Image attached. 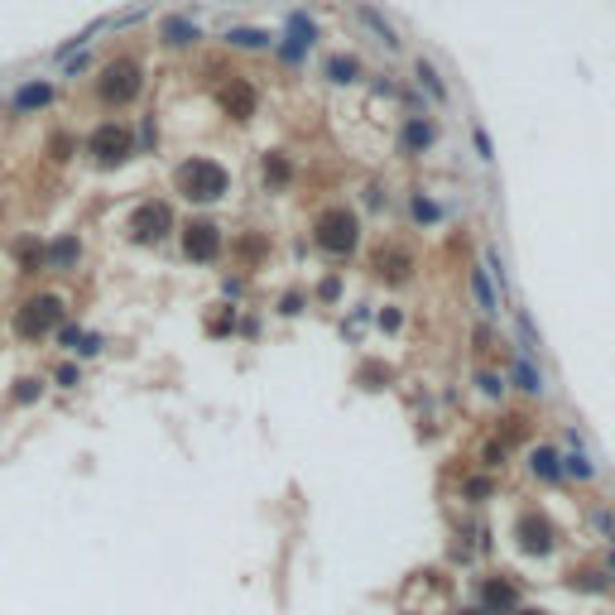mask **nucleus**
Here are the masks:
<instances>
[{"mask_svg":"<svg viewBox=\"0 0 615 615\" xmlns=\"http://www.w3.org/2000/svg\"><path fill=\"white\" fill-rule=\"evenodd\" d=\"M279 313H284V317H299V313H303V293H284V299H279Z\"/></svg>","mask_w":615,"mask_h":615,"instance_id":"72a5a7b5","label":"nucleus"},{"mask_svg":"<svg viewBox=\"0 0 615 615\" xmlns=\"http://www.w3.org/2000/svg\"><path fill=\"white\" fill-rule=\"evenodd\" d=\"M39 395H44V380H15V389H10V404H34Z\"/></svg>","mask_w":615,"mask_h":615,"instance_id":"cd10ccee","label":"nucleus"},{"mask_svg":"<svg viewBox=\"0 0 615 615\" xmlns=\"http://www.w3.org/2000/svg\"><path fill=\"white\" fill-rule=\"evenodd\" d=\"M476 606L486 615H515L519 611V587L510 577H481L476 582Z\"/></svg>","mask_w":615,"mask_h":615,"instance_id":"1a4fd4ad","label":"nucleus"},{"mask_svg":"<svg viewBox=\"0 0 615 615\" xmlns=\"http://www.w3.org/2000/svg\"><path fill=\"white\" fill-rule=\"evenodd\" d=\"M611 577H615V553H611Z\"/></svg>","mask_w":615,"mask_h":615,"instance_id":"79ce46f5","label":"nucleus"},{"mask_svg":"<svg viewBox=\"0 0 615 615\" xmlns=\"http://www.w3.org/2000/svg\"><path fill=\"white\" fill-rule=\"evenodd\" d=\"M173 188H179V197H188V203H217V197H227L231 173L221 169L217 159H183L179 169H173Z\"/></svg>","mask_w":615,"mask_h":615,"instance_id":"f257e3e1","label":"nucleus"},{"mask_svg":"<svg viewBox=\"0 0 615 615\" xmlns=\"http://www.w3.org/2000/svg\"><path fill=\"white\" fill-rule=\"evenodd\" d=\"M87 154H92V164H101V169H116V164H125L130 154H135V135H130L125 125L106 121L87 135Z\"/></svg>","mask_w":615,"mask_h":615,"instance_id":"0eeeda50","label":"nucleus"},{"mask_svg":"<svg viewBox=\"0 0 615 615\" xmlns=\"http://www.w3.org/2000/svg\"><path fill=\"white\" fill-rule=\"evenodd\" d=\"M140 87H145V68H140L135 58H116V63H106L101 77H97V97L106 106H130L140 97Z\"/></svg>","mask_w":615,"mask_h":615,"instance_id":"39448f33","label":"nucleus"},{"mask_svg":"<svg viewBox=\"0 0 615 615\" xmlns=\"http://www.w3.org/2000/svg\"><path fill=\"white\" fill-rule=\"evenodd\" d=\"M361 25H371L375 34H380V44L385 49H399V34H395V25L380 15V10H371V5H361Z\"/></svg>","mask_w":615,"mask_h":615,"instance_id":"aec40b11","label":"nucleus"},{"mask_svg":"<svg viewBox=\"0 0 615 615\" xmlns=\"http://www.w3.org/2000/svg\"><path fill=\"white\" fill-rule=\"evenodd\" d=\"M409 207H413V221H423V227H428V221H443V207L428 203L423 193H413V197H409Z\"/></svg>","mask_w":615,"mask_h":615,"instance_id":"a878e982","label":"nucleus"},{"mask_svg":"<svg viewBox=\"0 0 615 615\" xmlns=\"http://www.w3.org/2000/svg\"><path fill=\"white\" fill-rule=\"evenodd\" d=\"M179 245H183V260H193V265H212V260L221 255V227L207 217L188 221L179 231Z\"/></svg>","mask_w":615,"mask_h":615,"instance_id":"6e6552de","label":"nucleus"},{"mask_svg":"<svg viewBox=\"0 0 615 615\" xmlns=\"http://www.w3.org/2000/svg\"><path fill=\"white\" fill-rule=\"evenodd\" d=\"M58 323H63V299L58 293H34V299L20 303L10 327H15L20 341H44L49 332H58Z\"/></svg>","mask_w":615,"mask_h":615,"instance_id":"7ed1b4c3","label":"nucleus"},{"mask_svg":"<svg viewBox=\"0 0 615 615\" xmlns=\"http://www.w3.org/2000/svg\"><path fill=\"white\" fill-rule=\"evenodd\" d=\"M77 337H82L77 327H63V332H58V341H63V347H77Z\"/></svg>","mask_w":615,"mask_h":615,"instance_id":"58836bf2","label":"nucleus"},{"mask_svg":"<svg viewBox=\"0 0 615 615\" xmlns=\"http://www.w3.org/2000/svg\"><path fill=\"white\" fill-rule=\"evenodd\" d=\"M68 154H73V140H68V135H58V140H49V159H58V164H63Z\"/></svg>","mask_w":615,"mask_h":615,"instance_id":"f704fd0d","label":"nucleus"},{"mask_svg":"<svg viewBox=\"0 0 615 615\" xmlns=\"http://www.w3.org/2000/svg\"><path fill=\"white\" fill-rule=\"evenodd\" d=\"M293 179V164H289V154H279V149H269L265 154V188L269 193H284Z\"/></svg>","mask_w":615,"mask_h":615,"instance_id":"dca6fc26","label":"nucleus"},{"mask_svg":"<svg viewBox=\"0 0 615 615\" xmlns=\"http://www.w3.org/2000/svg\"><path fill=\"white\" fill-rule=\"evenodd\" d=\"M413 73H419V82H423V92H428V97H437V101L452 97V92H447V82L437 77V68L428 63V58H419V63H413Z\"/></svg>","mask_w":615,"mask_h":615,"instance_id":"6ab92c4d","label":"nucleus"},{"mask_svg":"<svg viewBox=\"0 0 615 615\" xmlns=\"http://www.w3.org/2000/svg\"><path fill=\"white\" fill-rule=\"evenodd\" d=\"M428 145H433V125H428V121H419V116H413V121H404V149L423 154Z\"/></svg>","mask_w":615,"mask_h":615,"instance_id":"412c9836","label":"nucleus"},{"mask_svg":"<svg viewBox=\"0 0 615 615\" xmlns=\"http://www.w3.org/2000/svg\"><path fill=\"white\" fill-rule=\"evenodd\" d=\"M164 44H173V49H188V44H197V25L183 15H169L164 20Z\"/></svg>","mask_w":615,"mask_h":615,"instance_id":"a211bd4d","label":"nucleus"},{"mask_svg":"<svg viewBox=\"0 0 615 615\" xmlns=\"http://www.w3.org/2000/svg\"><path fill=\"white\" fill-rule=\"evenodd\" d=\"M15 260L25 265V275H39L44 269V245L39 241H15Z\"/></svg>","mask_w":615,"mask_h":615,"instance_id":"4be33fe9","label":"nucleus"},{"mask_svg":"<svg viewBox=\"0 0 615 615\" xmlns=\"http://www.w3.org/2000/svg\"><path fill=\"white\" fill-rule=\"evenodd\" d=\"M563 476H577V481H596V467H591V457L572 452V457H563Z\"/></svg>","mask_w":615,"mask_h":615,"instance_id":"393cba45","label":"nucleus"},{"mask_svg":"<svg viewBox=\"0 0 615 615\" xmlns=\"http://www.w3.org/2000/svg\"><path fill=\"white\" fill-rule=\"evenodd\" d=\"M563 529L553 524V515L543 510H519L515 515V548L524 553V558H548L553 548H558Z\"/></svg>","mask_w":615,"mask_h":615,"instance_id":"20e7f679","label":"nucleus"},{"mask_svg":"<svg viewBox=\"0 0 615 615\" xmlns=\"http://www.w3.org/2000/svg\"><path fill=\"white\" fill-rule=\"evenodd\" d=\"M371 265L385 284H409V275H413V255L404 245H380V251L371 255Z\"/></svg>","mask_w":615,"mask_h":615,"instance_id":"9b49d317","label":"nucleus"},{"mask_svg":"<svg viewBox=\"0 0 615 615\" xmlns=\"http://www.w3.org/2000/svg\"><path fill=\"white\" fill-rule=\"evenodd\" d=\"M457 615H486V611H481V606H471V611H457Z\"/></svg>","mask_w":615,"mask_h":615,"instance_id":"a19ab883","label":"nucleus"},{"mask_svg":"<svg viewBox=\"0 0 615 615\" xmlns=\"http://www.w3.org/2000/svg\"><path fill=\"white\" fill-rule=\"evenodd\" d=\"M53 101H58L53 82H25V87L15 92V111L20 116H34V111H44V106H53Z\"/></svg>","mask_w":615,"mask_h":615,"instance_id":"f8f14e48","label":"nucleus"},{"mask_svg":"<svg viewBox=\"0 0 615 615\" xmlns=\"http://www.w3.org/2000/svg\"><path fill=\"white\" fill-rule=\"evenodd\" d=\"M217 101H221V111H227L231 121H251V116H255V87H251L245 77L221 82V87H217Z\"/></svg>","mask_w":615,"mask_h":615,"instance_id":"9d476101","label":"nucleus"},{"mask_svg":"<svg viewBox=\"0 0 615 615\" xmlns=\"http://www.w3.org/2000/svg\"><path fill=\"white\" fill-rule=\"evenodd\" d=\"M529 471H534L539 481H548V486H558L563 481V452L558 447H534V452H529Z\"/></svg>","mask_w":615,"mask_h":615,"instance_id":"4468645a","label":"nucleus"},{"mask_svg":"<svg viewBox=\"0 0 615 615\" xmlns=\"http://www.w3.org/2000/svg\"><path fill=\"white\" fill-rule=\"evenodd\" d=\"M227 39L236 44V49H265V44H269V34H265V29H231Z\"/></svg>","mask_w":615,"mask_h":615,"instance_id":"bb28decb","label":"nucleus"},{"mask_svg":"<svg viewBox=\"0 0 615 615\" xmlns=\"http://www.w3.org/2000/svg\"><path fill=\"white\" fill-rule=\"evenodd\" d=\"M476 385H481V395H486V399L505 395V380H500V375H491V371H476Z\"/></svg>","mask_w":615,"mask_h":615,"instance_id":"c85d7f7f","label":"nucleus"},{"mask_svg":"<svg viewBox=\"0 0 615 615\" xmlns=\"http://www.w3.org/2000/svg\"><path fill=\"white\" fill-rule=\"evenodd\" d=\"M313 241H317V251L323 255H351L361 245V217L351 207H327L323 217H317V227H313Z\"/></svg>","mask_w":615,"mask_h":615,"instance_id":"f03ea898","label":"nucleus"},{"mask_svg":"<svg viewBox=\"0 0 615 615\" xmlns=\"http://www.w3.org/2000/svg\"><path fill=\"white\" fill-rule=\"evenodd\" d=\"M337 293H341V279L337 275H327L323 284H317V299H323V303H337Z\"/></svg>","mask_w":615,"mask_h":615,"instance_id":"473e14b6","label":"nucleus"},{"mask_svg":"<svg viewBox=\"0 0 615 615\" xmlns=\"http://www.w3.org/2000/svg\"><path fill=\"white\" fill-rule=\"evenodd\" d=\"M380 327H385V332H399V327H404V313H399V308H385V313H380Z\"/></svg>","mask_w":615,"mask_h":615,"instance_id":"c9c22d12","label":"nucleus"},{"mask_svg":"<svg viewBox=\"0 0 615 615\" xmlns=\"http://www.w3.org/2000/svg\"><path fill=\"white\" fill-rule=\"evenodd\" d=\"M471 145H476V154H481V164H491L495 159V149H491V135H486V130H471Z\"/></svg>","mask_w":615,"mask_h":615,"instance_id":"2f4dec72","label":"nucleus"},{"mask_svg":"<svg viewBox=\"0 0 615 615\" xmlns=\"http://www.w3.org/2000/svg\"><path fill=\"white\" fill-rule=\"evenodd\" d=\"M572 587L577 591H606L611 572H601V567H582V572H572Z\"/></svg>","mask_w":615,"mask_h":615,"instance_id":"b1692460","label":"nucleus"},{"mask_svg":"<svg viewBox=\"0 0 615 615\" xmlns=\"http://www.w3.org/2000/svg\"><path fill=\"white\" fill-rule=\"evenodd\" d=\"M327 77H332V82H356L361 63H356V58H347V53H337V58H327Z\"/></svg>","mask_w":615,"mask_h":615,"instance_id":"5701e85b","label":"nucleus"},{"mask_svg":"<svg viewBox=\"0 0 615 615\" xmlns=\"http://www.w3.org/2000/svg\"><path fill=\"white\" fill-rule=\"evenodd\" d=\"M58 385L73 389V385H77V365H58Z\"/></svg>","mask_w":615,"mask_h":615,"instance_id":"4c0bfd02","label":"nucleus"},{"mask_svg":"<svg viewBox=\"0 0 615 615\" xmlns=\"http://www.w3.org/2000/svg\"><path fill=\"white\" fill-rule=\"evenodd\" d=\"M510 385L519 389V395H543V389H548V385H543V375H539V365L529 356L510 365Z\"/></svg>","mask_w":615,"mask_h":615,"instance_id":"f3484780","label":"nucleus"},{"mask_svg":"<svg viewBox=\"0 0 615 615\" xmlns=\"http://www.w3.org/2000/svg\"><path fill=\"white\" fill-rule=\"evenodd\" d=\"M101 337H77V356H101Z\"/></svg>","mask_w":615,"mask_h":615,"instance_id":"e433bc0d","label":"nucleus"},{"mask_svg":"<svg viewBox=\"0 0 615 615\" xmlns=\"http://www.w3.org/2000/svg\"><path fill=\"white\" fill-rule=\"evenodd\" d=\"M471 293H476V303H481V313L495 317L500 313V289H495V279H491V269H471Z\"/></svg>","mask_w":615,"mask_h":615,"instance_id":"2eb2a0df","label":"nucleus"},{"mask_svg":"<svg viewBox=\"0 0 615 615\" xmlns=\"http://www.w3.org/2000/svg\"><path fill=\"white\" fill-rule=\"evenodd\" d=\"M231 327H236V308H217V317H212V332H217V337H227Z\"/></svg>","mask_w":615,"mask_h":615,"instance_id":"7c9ffc66","label":"nucleus"},{"mask_svg":"<svg viewBox=\"0 0 615 615\" xmlns=\"http://www.w3.org/2000/svg\"><path fill=\"white\" fill-rule=\"evenodd\" d=\"M169 231H173V203H164V197H149L125 217V236L135 245H159Z\"/></svg>","mask_w":615,"mask_h":615,"instance_id":"423d86ee","label":"nucleus"},{"mask_svg":"<svg viewBox=\"0 0 615 615\" xmlns=\"http://www.w3.org/2000/svg\"><path fill=\"white\" fill-rule=\"evenodd\" d=\"M82 260V241L77 236H58V241L44 245V269H73Z\"/></svg>","mask_w":615,"mask_h":615,"instance_id":"ddd939ff","label":"nucleus"},{"mask_svg":"<svg viewBox=\"0 0 615 615\" xmlns=\"http://www.w3.org/2000/svg\"><path fill=\"white\" fill-rule=\"evenodd\" d=\"M461 495H467L471 505H481V500H486V495H491V481H486V476H471L467 486H461Z\"/></svg>","mask_w":615,"mask_h":615,"instance_id":"c756f323","label":"nucleus"},{"mask_svg":"<svg viewBox=\"0 0 615 615\" xmlns=\"http://www.w3.org/2000/svg\"><path fill=\"white\" fill-rule=\"evenodd\" d=\"M515 615H548V611H539V606H519Z\"/></svg>","mask_w":615,"mask_h":615,"instance_id":"ea45409f","label":"nucleus"}]
</instances>
